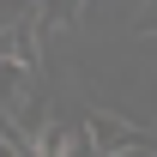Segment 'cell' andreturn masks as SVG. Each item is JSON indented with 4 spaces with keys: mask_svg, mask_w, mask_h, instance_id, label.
<instances>
[{
    "mask_svg": "<svg viewBox=\"0 0 157 157\" xmlns=\"http://www.w3.org/2000/svg\"><path fill=\"white\" fill-rule=\"evenodd\" d=\"M139 30H145V36H157V0L145 6V12H139Z\"/></svg>",
    "mask_w": 157,
    "mask_h": 157,
    "instance_id": "6",
    "label": "cell"
},
{
    "mask_svg": "<svg viewBox=\"0 0 157 157\" xmlns=\"http://www.w3.org/2000/svg\"><path fill=\"white\" fill-rule=\"evenodd\" d=\"M73 12H78V0H48V6H42V18H36V30L48 36V30H60V24L73 18Z\"/></svg>",
    "mask_w": 157,
    "mask_h": 157,
    "instance_id": "5",
    "label": "cell"
},
{
    "mask_svg": "<svg viewBox=\"0 0 157 157\" xmlns=\"http://www.w3.org/2000/svg\"><path fill=\"white\" fill-rule=\"evenodd\" d=\"M78 133H85V145H91L97 157H121V151H133V145H145V133H139L133 121H121V115H109V109H91Z\"/></svg>",
    "mask_w": 157,
    "mask_h": 157,
    "instance_id": "1",
    "label": "cell"
},
{
    "mask_svg": "<svg viewBox=\"0 0 157 157\" xmlns=\"http://www.w3.org/2000/svg\"><path fill=\"white\" fill-rule=\"evenodd\" d=\"M24 97H30V67H18V60H0V115H12Z\"/></svg>",
    "mask_w": 157,
    "mask_h": 157,
    "instance_id": "3",
    "label": "cell"
},
{
    "mask_svg": "<svg viewBox=\"0 0 157 157\" xmlns=\"http://www.w3.org/2000/svg\"><path fill=\"white\" fill-rule=\"evenodd\" d=\"M18 157H36V151H30V145H24V151H18Z\"/></svg>",
    "mask_w": 157,
    "mask_h": 157,
    "instance_id": "8",
    "label": "cell"
},
{
    "mask_svg": "<svg viewBox=\"0 0 157 157\" xmlns=\"http://www.w3.org/2000/svg\"><path fill=\"white\" fill-rule=\"evenodd\" d=\"M73 145H78V139L67 133V127H48V133H42L30 151H36V157H73Z\"/></svg>",
    "mask_w": 157,
    "mask_h": 157,
    "instance_id": "4",
    "label": "cell"
},
{
    "mask_svg": "<svg viewBox=\"0 0 157 157\" xmlns=\"http://www.w3.org/2000/svg\"><path fill=\"white\" fill-rule=\"evenodd\" d=\"M121 157H151V151H145V145H133V151H121Z\"/></svg>",
    "mask_w": 157,
    "mask_h": 157,
    "instance_id": "7",
    "label": "cell"
},
{
    "mask_svg": "<svg viewBox=\"0 0 157 157\" xmlns=\"http://www.w3.org/2000/svg\"><path fill=\"white\" fill-rule=\"evenodd\" d=\"M36 18H12V24H0V60H18V67H30L36 73L42 67V48H36Z\"/></svg>",
    "mask_w": 157,
    "mask_h": 157,
    "instance_id": "2",
    "label": "cell"
}]
</instances>
